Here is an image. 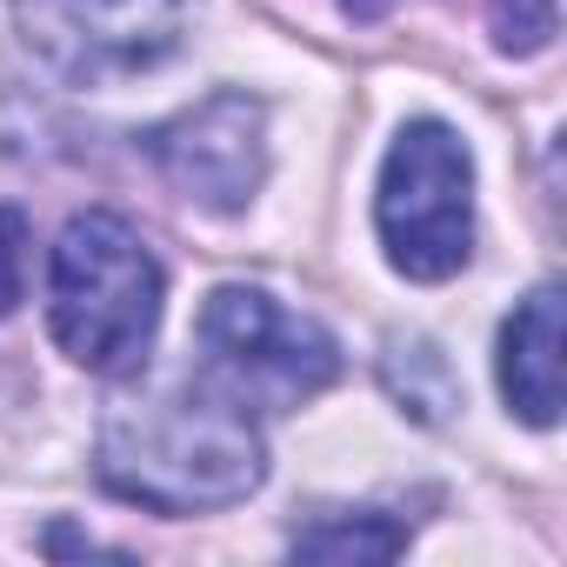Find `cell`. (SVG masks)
<instances>
[{"label": "cell", "instance_id": "6da1fadb", "mask_svg": "<svg viewBox=\"0 0 567 567\" xmlns=\"http://www.w3.org/2000/svg\"><path fill=\"white\" fill-rule=\"evenodd\" d=\"M94 474L107 494L181 520L240 507L267 481V441L254 414L214 381L161 388V394H127L101 414Z\"/></svg>", "mask_w": 567, "mask_h": 567}, {"label": "cell", "instance_id": "7a4b0ae2", "mask_svg": "<svg viewBox=\"0 0 567 567\" xmlns=\"http://www.w3.org/2000/svg\"><path fill=\"white\" fill-rule=\"evenodd\" d=\"M167 274L134 220L87 207L48 247V328L87 374H134L161 334Z\"/></svg>", "mask_w": 567, "mask_h": 567}, {"label": "cell", "instance_id": "3957f363", "mask_svg": "<svg viewBox=\"0 0 567 567\" xmlns=\"http://www.w3.org/2000/svg\"><path fill=\"white\" fill-rule=\"evenodd\" d=\"M374 227L408 280H454L474 254V154L447 121H408L381 161Z\"/></svg>", "mask_w": 567, "mask_h": 567}, {"label": "cell", "instance_id": "277c9868", "mask_svg": "<svg viewBox=\"0 0 567 567\" xmlns=\"http://www.w3.org/2000/svg\"><path fill=\"white\" fill-rule=\"evenodd\" d=\"M194 334L207 354V381L240 408H301L341 381V341L315 315L280 308L247 280H227L200 301Z\"/></svg>", "mask_w": 567, "mask_h": 567}, {"label": "cell", "instance_id": "5b68a950", "mask_svg": "<svg viewBox=\"0 0 567 567\" xmlns=\"http://www.w3.org/2000/svg\"><path fill=\"white\" fill-rule=\"evenodd\" d=\"M21 41L68 87H114L181 54L194 0H14Z\"/></svg>", "mask_w": 567, "mask_h": 567}, {"label": "cell", "instance_id": "8992f818", "mask_svg": "<svg viewBox=\"0 0 567 567\" xmlns=\"http://www.w3.org/2000/svg\"><path fill=\"white\" fill-rule=\"evenodd\" d=\"M154 174L200 214H240L267 181V107L247 87H214L141 134Z\"/></svg>", "mask_w": 567, "mask_h": 567}, {"label": "cell", "instance_id": "52a82bcc", "mask_svg": "<svg viewBox=\"0 0 567 567\" xmlns=\"http://www.w3.org/2000/svg\"><path fill=\"white\" fill-rule=\"evenodd\" d=\"M494 381H501L507 414H520L527 427L560 421V288L554 280H540V288L527 301H514V315L501 321Z\"/></svg>", "mask_w": 567, "mask_h": 567}, {"label": "cell", "instance_id": "ba28073f", "mask_svg": "<svg viewBox=\"0 0 567 567\" xmlns=\"http://www.w3.org/2000/svg\"><path fill=\"white\" fill-rule=\"evenodd\" d=\"M381 381L401 401V414H414V421H447L461 408V381H454V368L434 341H388Z\"/></svg>", "mask_w": 567, "mask_h": 567}, {"label": "cell", "instance_id": "9c48e42d", "mask_svg": "<svg viewBox=\"0 0 567 567\" xmlns=\"http://www.w3.org/2000/svg\"><path fill=\"white\" fill-rule=\"evenodd\" d=\"M288 554L295 560H328V567H341V560H394V554H408V527L388 520V514H334V520L301 527L288 540Z\"/></svg>", "mask_w": 567, "mask_h": 567}, {"label": "cell", "instance_id": "30bf717a", "mask_svg": "<svg viewBox=\"0 0 567 567\" xmlns=\"http://www.w3.org/2000/svg\"><path fill=\"white\" fill-rule=\"evenodd\" d=\"M487 34L514 61L547 54L554 34H560V8H554V0H487Z\"/></svg>", "mask_w": 567, "mask_h": 567}, {"label": "cell", "instance_id": "8fae6325", "mask_svg": "<svg viewBox=\"0 0 567 567\" xmlns=\"http://www.w3.org/2000/svg\"><path fill=\"white\" fill-rule=\"evenodd\" d=\"M21 288H28V214L0 207V315L21 308Z\"/></svg>", "mask_w": 567, "mask_h": 567}, {"label": "cell", "instance_id": "7c38bea8", "mask_svg": "<svg viewBox=\"0 0 567 567\" xmlns=\"http://www.w3.org/2000/svg\"><path fill=\"white\" fill-rule=\"evenodd\" d=\"M394 8V0H341V14H354V21H381Z\"/></svg>", "mask_w": 567, "mask_h": 567}]
</instances>
